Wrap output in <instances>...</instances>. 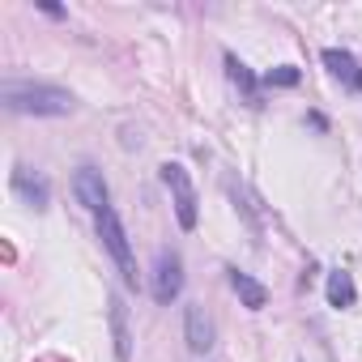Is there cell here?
Returning a JSON list of instances; mask_svg holds the SVG:
<instances>
[{
  "instance_id": "obj_1",
  "label": "cell",
  "mask_w": 362,
  "mask_h": 362,
  "mask_svg": "<svg viewBox=\"0 0 362 362\" xmlns=\"http://www.w3.org/2000/svg\"><path fill=\"white\" fill-rule=\"evenodd\" d=\"M0 103L13 115H69L77 107V98L60 86H47V81H5L0 86Z\"/></svg>"
},
{
  "instance_id": "obj_2",
  "label": "cell",
  "mask_w": 362,
  "mask_h": 362,
  "mask_svg": "<svg viewBox=\"0 0 362 362\" xmlns=\"http://www.w3.org/2000/svg\"><path fill=\"white\" fill-rule=\"evenodd\" d=\"M158 175H162V184H166V192H170V205H175L179 226H184V230H197V188H192L188 170L179 166V162H162Z\"/></svg>"
},
{
  "instance_id": "obj_3",
  "label": "cell",
  "mask_w": 362,
  "mask_h": 362,
  "mask_svg": "<svg viewBox=\"0 0 362 362\" xmlns=\"http://www.w3.org/2000/svg\"><path fill=\"white\" fill-rule=\"evenodd\" d=\"M94 222H98V239H103V247L111 252V260H115V269H119L124 286H132V290H136V260H132V247H128V235H124V226H119L115 209H103Z\"/></svg>"
},
{
  "instance_id": "obj_4",
  "label": "cell",
  "mask_w": 362,
  "mask_h": 362,
  "mask_svg": "<svg viewBox=\"0 0 362 362\" xmlns=\"http://www.w3.org/2000/svg\"><path fill=\"white\" fill-rule=\"evenodd\" d=\"M149 290H153V298L162 307L179 298V290H184V256H179L175 247H162L153 256V286Z\"/></svg>"
},
{
  "instance_id": "obj_5",
  "label": "cell",
  "mask_w": 362,
  "mask_h": 362,
  "mask_svg": "<svg viewBox=\"0 0 362 362\" xmlns=\"http://www.w3.org/2000/svg\"><path fill=\"white\" fill-rule=\"evenodd\" d=\"M73 197L98 218L103 209H111V192H107V179H103V170H94V166H81L77 175H73Z\"/></svg>"
},
{
  "instance_id": "obj_6",
  "label": "cell",
  "mask_w": 362,
  "mask_h": 362,
  "mask_svg": "<svg viewBox=\"0 0 362 362\" xmlns=\"http://www.w3.org/2000/svg\"><path fill=\"white\" fill-rule=\"evenodd\" d=\"M184 341L192 354H209L214 349V315L205 311V303H188L184 311Z\"/></svg>"
},
{
  "instance_id": "obj_7",
  "label": "cell",
  "mask_w": 362,
  "mask_h": 362,
  "mask_svg": "<svg viewBox=\"0 0 362 362\" xmlns=\"http://www.w3.org/2000/svg\"><path fill=\"white\" fill-rule=\"evenodd\" d=\"M13 192H18L26 205H35V209H47V201H52L47 175H39V170H30V166H13Z\"/></svg>"
},
{
  "instance_id": "obj_8",
  "label": "cell",
  "mask_w": 362,
  "mask_h": 362,
  "mask_svg": "<svg viewBox=\"0 0 362 362\" xmlns=\"http://www.w3.org/2000/svg\"><path fill=\"white\" fill-rule=\"evenodd\" d=\"M230 290L239 294V303H243L247 311H260V307L269 303V290H264L252 273H243V269H230Z\"/></svg>"
},
{
  "instance_id": "obj_9",
  "label": "cell",
  "mask_w": 362,
  "mask_h": 362,
  "mask_svg": "<svg viewBox=\"0 0 362 362\" xmlns=\"http://www.w3.org/2000/svg\"><path fill=\"white\" fill-rule=\"evenodd\" d=\"M324 64H328V73H332L337 81H345V86L362 90V64H358L349 52H341V47H328V52H324Z\"/></svg>"
},
{
  "instance_id": "obj_10",
  "label": "cell",
  "mask_w": 362,
  "mask_h": 362,
  "mask_svg": "<svg viewBox=\"0 0 362 362\" xmlns=\"http://www.w3.org/2000/svg\"><path fill=\"white\" fill-rule=\"evenodd\" d=\"M111 337H115V358L119 362H128V354H132V337H128V307H124V298L119 294H111Z\"/></svg>"
},
{
  "instance_id": "obj_11",
  "label": "cell",
  "mask_w": 362,
  "mask_h": 362,
  "mask_svg": "<svg viewBox=\"0 0 362 362\" xmlns=\"http://www.w3.org/2000/svg\"><path fill=\"white\" fill-rule=\"evenodd\" d=\"M222 60H226V77H230V81L243 90V103H247V107H260V90H256V77H252V69H247V64H243L235 52H226Z\"/></svg>"
},
{
  "instance_id": "obj_12",
  "label": "cell",
  "mask_w": 362,
  "mask_h": 362,
  "mask_svg": "<svg viewBox=\"0 0 362 362\" xmlns=\"http://www.w3.org/2000/svg\"><path fill=\"white\" fill-rule=\"evenodd\" d=\"M354 298H358V290H354V277L345 273V269H337V273H328V307H354Z\"/></svg>"
},
{
  "instance_id": "obj_13",
  "label": "cell",
  "mask_w": 362,
  "mask_h": 362,
  "mask_svg": "<svg viewBox=\"0 0 362 362\" xmlns=\"http://www.w3.org/2000/svg\"><path fill=\"white\" fill-rule=\"evenodd\" d=\"M264 86H298V69H294V64L269 69V73H264Z\"/></svg>"
}]
</instances>
